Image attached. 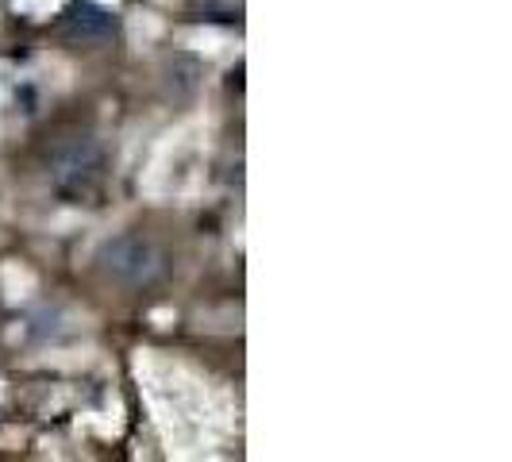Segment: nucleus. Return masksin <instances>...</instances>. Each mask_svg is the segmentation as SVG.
Instances as JSON below:
<instances>
[{
	"label": "nucleus",
	"instance_id": "nucleus-1",
	"mask_svg": "<svg viewBox=\"0 0 512 462\" xmlns=\"http://www.w3.org/2000/svg\"><path fill=\"white\" fill-rule=\"evenodd\" d=\"M97 262H101V270L112 282L131 285V289H147V285L162 282L166 270H170L162 247L147 235H112V239H104L101 251H97Z\"/></svg>",
	"mask_w": 512,
	"mask_h": 462
},
{
	"label": "nucleus",
	"instance_id": "nucleus-2",
	"mask_svg": "<svg viewBox=\"0 0 512 462\" xmlns=\"http://www.w3.org/2000/svg\"><path fill=\"white\" fill-rule=\"evenodd\" d=\"M104 178V147L93 135H74L51 154V181L62 197H89Z\"/></svg>",
	"mask_w": 512,
	"mask_h": 462
},
{
	"label": "nucleus",
	"instance_id": "nucleus-3",
	"mask_svg": "<svg viewBox=\"0 0 512 462\" xmlns=\"http://www.w3.org/2000/svg\"><path fill=\"white\" fill-rule=\"evenodd\" d=\"M62 31L74 43H108L120 31V20L112 8H104L97 0H74L62 16Z\"/></svg>",
	"mask_w": 512,
	"mask_h": 462
}]
</instances>
